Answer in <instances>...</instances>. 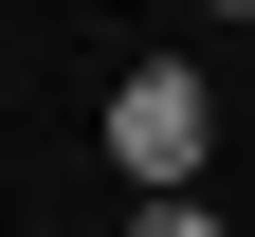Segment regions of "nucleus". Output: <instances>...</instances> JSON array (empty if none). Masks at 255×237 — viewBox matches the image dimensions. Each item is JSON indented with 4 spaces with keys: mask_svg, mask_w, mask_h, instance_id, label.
Instances as JSON below:
<instances>
[{
    "mask_svg": "<svg viewBox=\"0 0 255 237\" xmlns=\"http://www.w3.org/2000/svg\"><path fill=\"white\" fill-rule=\"evenodd\" d=\"M128 237H219V219H201V201H146V219H128Z\"/></svg>",
    "mask_w": 255,
    "mask_h": 237,
    "instance_id": "nucleus-2",
    "label": "nucleus"
},
{
    "mask_svg": "<svg viewBox=\"0 0 255 237\" xmlns=\"http://www.w3.org/2000/svg\"><path fill=\"white\" fill-rule=\"evenodd\" d=\"M201 146H219V91L182 73V55H128V73H110V164H128L146 201H182Z\"/></svg>",
    "mask_w": 255,
    "mask_h": 237,
    "instance_id": "nucleus-1",
    "label": "nucleus"
}]
</instances>
